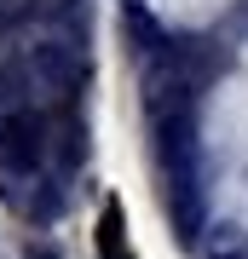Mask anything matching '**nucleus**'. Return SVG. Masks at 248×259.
Returning a JSON list of instances; mask_svg holds the SVG:
<instances>
[{
    "mask_svg": "<svg viewBox=\"0 0 248 259\" xmlns=\"http://www.w3.org/2000/svg\"><path fill=\"white\" fill-rule=\"evenodd\" d=\"M52 156V121L41 110H6L0 115V196L18 202V179H35Z\"/></svg>",
    "mask_w": 248,
    "mask_h": 259,
    "instance_id": "f257e3e1",
    "label": "nucleus"
},
{
    "mask_svg": "<svg viewBox=\"0 0 248 259\" xmlns=\"http://www.w3.org/2000/svg\"><path fill=\"white\" fill-rule=\"evenodd\" d=\"M23 69H29V81H35V93L52 98V110L75 104V98H81V87H87V75H92L87 52L75 47V40H58V35L35 40V47L23 52Z\"/></svg>",
    "mask_w": 248,
    "mask_h": 259,
    "instance_id": "f03ea898",
    "label": "nucleus"
},
{
    "mask_svg": "<svg viewBox=\"0 0 248 259\" xmlns=\"http://www.w3.org/2000/svg\"><path fill=\"white\" fill-rule=\"evenodd\" d=\"M46 121H52V133H58V139H52V156H58V167H64V173H75V167L87 161V121L75 115V104L52 110Z\"/></svg>",
    "mask_w": 248,
    "mask_h": 259,
    "instance_id": "7ed1b4c3",
    "label": "nucleus"
},
{
    "mask_svg": "<svg viewBox=\"0 0 248 259\" xmlns=\"http://www.w3.org/2000/svg\"><path fill=\"white\" fill-rule=\"evenodd\" d=\"M98 259H133L127 253V225H121V202H104V213H98Z\"/></svg>",
    "mask_w": 248,
    "mask_h": 259,
    "instance_id": "20e7f679",
    "label": "nucleus"
}]
</instances>
